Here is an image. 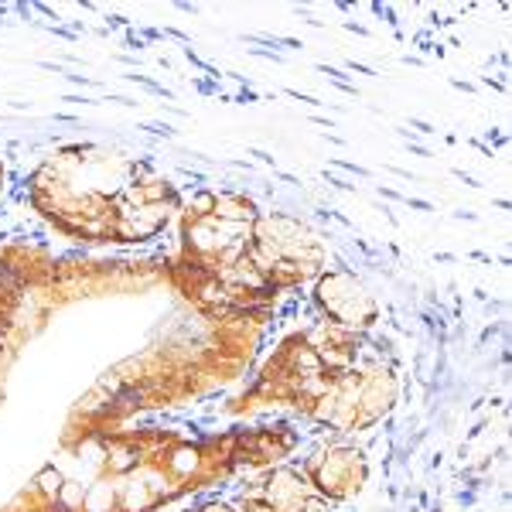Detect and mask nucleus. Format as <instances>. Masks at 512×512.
Returning a JSON list of instances; mask_svg holds the SVG:
<instances>
[{
    "label": "nucleus",
    "instance_id": "1",
    "mask_svg": "<svg viewBox=\"0 0 512 512\" xmlns=\"http://www.w3.org/2000/svg\"><path fill=\"white\" fill-rule=\"evenodd\" d=\"M315 308L321 311V321L345 328V332L366 335L379 318V304L369 294V287L349 270H321L315 280Z\"/></svg>",
    "mask_w": 512,
    "mask_h": 512
},
{
    "label": "nucleus",
    "instance_id": "4",
    "mask_svg": "<svg viewBox=\"0 0 512 512\" xmlns=\"http://www.w3.org/2000/svg\"><path fill=\"white\" fill-rule=\"evenodd\" d=\"M335 168H342V171H349V175L355 178H373V171L369 168H362V164H355V161H332Z\"/></svg>",
    "mask_w": 512,
    "mask_h": 512
},
{
    "label": "nucleus",
    "instance_id": "3",
    "mask_svg": "<svg viewBox=\"0 0 512 512\" xmlns=\"http://www.w3.org/2000/svg\"><path fill=\"white\" fill-rule=\"evenodd\" d=\"M315 489L297 468H274L253 485H246L239 495V509L243 512H304L315 499Z\"/></svg>",
    "mask_w": 512,
    "mask_h": 512
},
{
    "label": "nucleus",
    "instance_id": "12",
    "mask_svg": "<svg viewBox=\"0 0 512 512\" xmlns=\"http://www.w3.org/2000/svg\"><path fill=\"white\" fill-rule=\"evenodd\" d=\"M451 86H454V89H465V93H475V86H468V82H461V79H454Z\"/></svg>",
    "mask_w": 512,
    "mask_h": 512
},
{
    "label": "nucleus",
    "instance_id": "8",
    "mask_svg": "<svg viewBox=\"0 0 512 512\" xmlns=\"http://www.w3.org/2000/svg\"><path fill=\"white\" fill-rule=\"evenodd\" d=\"M328 185H335L338 192H355V185H349V181H342V178H335V175H328Z\"/></svg>",
    "mask_w": 512,
    "mask_h": 512
},
{
    "label": "nucleus",
    "instance_id": "7",
    "mask_svg": "<svg viewBox=\"0 0 512 512\" xmlns=\"http://www.w3.org/2000/svg\"><path fill=\"white\" fill-rule=\"evenodd\" d=\"M345 69L355 72V76H376V72L369 69V65H362V62H345Z\"/></svg>",
    "mask_w": 512,
    "mask_h": 512
},
{
    "label": "nucleus",
    "instance_id": "9",
    "mask_svg": "<svg viewBox=\"0 0 512 512\" xmlns=\"http://www.w3.org/2000/svg\"><path fill=\"white\" fill-rule=\"evenodd\" d=\"M410 127L420 130V134H434V127H431V123H424V120H410Z\"/></svg>",
    "mask_w": 512,
    "mask_h": 512
},
{
    "label": "nucleus",
    "instance_id": "10",
    "mask_svg": "<svg viewBox=\"0 0 512 512\" xmlns=\"http://www.w3.org/2000/svg\"><path fill=\"white\" fill-rule=\"evenodd\" d=\"M379 195H386V198H393V202H403V198H407V195H400V192H393V188H383V185H379Z\"/></svg>",
    "mask_w": 512,
    "mask_h": 512
},
{
    "label": "nucleus",
    "instance_id": "2",
    "mask_svg": "<svg viewBox=\"0 0 512 512\" xmlns=\"http://www.w3.org/2000/svg\"><path fill=\"white\" fill-rule=\"evenodd\" d=\"M304 478L325 502H349L366 485L369 461L352 444H328L304 461Z\"/></svg>",
    "mask_w": 512,
    "mask_h": 512
},
{
    "label": "nucleus",
    "instance_id": "5",
    "mask_svg": "<svg viewBox=\"0 0 512 512\" xmlns=\"http://www.w3.org/2000/svg\"><path fill=\"white\" fill-rule=\"evenodd\" d=\"M287 96L297 99V103H308V106H321L315 96H308V93H301V89H287Z\"/></svg>",
    "mask_w": 512,
    "mask_h": 512
},
{
    "label": "nucleus",
    "instance_id": "11",
    "mask_svg": "<svg viewBox=\"0 0 512 512\" xmlns=\"http://www.w3.org/2000/svg\"><path fill=\"white\" fill-rule=\"evenodd\" d=\"M345 28H349V31H355V35H369V31L362 28V24H355V21H349V24H345Z\"/></svg>",
    "mask_w": 512,
    "mask_h": 512
},
{
    "label": "nucleus",
    "instance_id": "6",
    "mask_svg": "<svg viewBox=\"0 0 512 512\" xmlns=\"http://www.w3.org/2000/svg\"><path fill=\"white\" fill-rule=\"evenodd\" d=\"M140 130H151V134H158V137H171V127H168V123H144Z\"/></svg>",
    "mask_w": 512,
    "mask_h": 512
}]
</instances>
